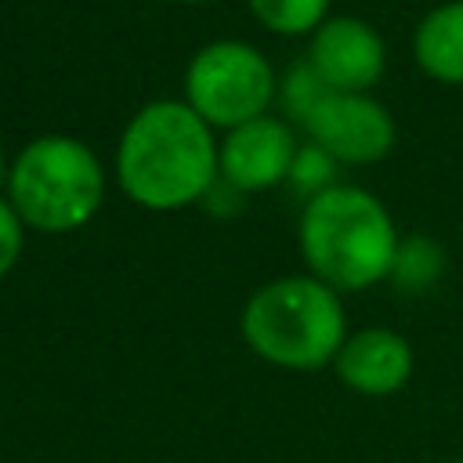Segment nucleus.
I'll use <instances>...</instances> for the list:
<instances>
[{
    "mask_svg": "<svg viewBox=\"0 0 463 463\" xmlns=\"http://www.w3.org/2000/svg\"><path fill=\"white\" fill-rule=\"evenodd\" d=\"M217 141V130L184 98L145 101L119 130L112 156L116 184L134 206L152 213L195 206L221 177Z\"/></svg>",
    "mask_w": 463,
    "mask_h": 463,
    "instance_id": "f257e3e1",
    "label": "nucleus"
},
{
    "mask_svg": "<svg viewBox=\"0 0 463 463\" xmlns=\"http://www.w3.org/2000/svg\"><path fill=\"white\" fill-rule=\"evenodd\" d=\"M398 228L380 195L358 184H333L307 199L297 221V246L307 275L322 279L336 293H358L387 282Z\"/></svg>",
    "mask_w": 463,
    "mask_h": 463,
    "instance_id": "f03ea898",
    "label": "nucleus"
},
{
    "mask_svg": "<svg viewBox=\"0 0 463 463\" xmlns=\"http://www.w3.org/2000/svg\"><path fill=\"white\" fill-rule=\"evenodd\" d=\"M239 333L260 362L289 373H318L333 365L351 329L340 293L300 271L253 289L239 311Z\"/></svg>",
    "mask_w": 463,
    "mask_h": 463,
    "instance_id": "7ed1b4c3",
    "label": "nucleus"
},
{
    "mask_svg": "<svg viewBox=\"0 0 463 463\" xmlns=\"http://www.w3.org/2000/svg\"><path fill=\"white\" fill-rule=\"evenodd\" d=\"M4 195L25 228L65 235L87 228L101 213L109 174L87 141L72 134H40L14 152Z\"/></svg>",
    "mask_w": 463,
    "mask_h": 463,
    "instance_id": "20e7f679",
    "label": "nucleus"
},
{
    "mask_svg": "<svg viewBox=\"0 0 463 463\" xmlns=\"http://www.w3.org/2000/svg\"><path fill=\"white\" fill-rule=\"evenodd\" d=\"M184 101L213 130L268 116L279 101V72L268 54L239 36L203 43L184 65Z\"/></svg>",
    "mask_w": 463,
    "mask_h": 463,
    "instance_id": "39448f33",
    "label": "nucleus"
},
{
    "mask_svg": "<svg viewBox=\"0 0 463 463\" xmlns=\"http://www.w3.org/2000/svg\"><path fill=\"white\" fill-rule=\"evenodd\" d=\"M304 141L326 148L340 166H376L398 141V123L373 94L329 90L304 119Z\"/></svg>",
    "mask_w": 463,
    "mask_h": 463,
    "instance_id": "423d86ee",
    "label": "nucleus"
},
{
    "mask_svg": "<svg viewBox=\"0 0 463 463\" xmlns=\"http://www.w3.org/2000/svg\"><path fill=\"white\" fill-rule=\"evenodd\" d=\"M304 58L329 90L373 94L387 72V43L380 29L358 14H329L307 36Z\"/></svg>",
    "mask_w": 463,
    "mask_h": 463,
    "instance_id": "0eeeda50",
    "label": "nucleus"
},
{
    "mask_svg": "<svg viewBox=\"0 0 463 463\" xmlns=\"http://www.w3.org/2000/svg\"><path fill=\"white\" fill-rule=\"evenodd\" d=\"M297 148H300V137L289 119H279L271 112L257 116L221 134L217 141L221 181H228L242 195L268 192L289 177Z\"/></svg>",
    "mask_w": 463,
    "mask_h": 463,
    "instance_id": "6e6552de",
    "label": "nucleus"
},
{
    "mask_svg": "<svg viewBox=\"0 0 463 463\" xmlns=\"http://www.w3.org/2000/svg\"><path fill=\"white\" fill-rule=\"evenodd\" d=\"M412 369H416L412 344L391 326L351 329L333 358L336 380L362 398L398 394L412 380Z\"/></svg>",
    "mask_w": 463,
    "mask_h": 463,
    "instance_id": "1a4fd4ad",
    "label": "nucleus"
},
{
    "mask_svg": "<svg viewBox=\"0 0 463 463\" xmlns=\"http://www.w3.org/2000/svg\"><path fill=\"white\" fill-rule=\"evenodd\" d=\"M412 58L427 80L463 87V0H445L420 18Z\"/></svg>",
    "mask_w": 463,
    "mask_h": 463,
    "instance_id": "9d476101",
    "label": "nucleus"
},
{
    "mask_svg": "<svg viewBox=\"0 0 463 463\" xmlns=\"http://www.w3.org/2000/svg\"><path fill=\"white\" fill-rule=\"evenodd\" d=\"M445 268H449V253L434 235H402L387 279L405 293H427L430 286L441 282Z\"/></svg>",
    "mask_w": 463,
    "mask_h": 463,
    "instance_id": "9b49d317",
    "label": "nucleus"
},
{
    "mask_svg": "<svg viewBox=\"0 0 463 463\" xmlns=\"http://www.w3.org/2000/svg\"><path fill=\"white\" fill-rule=\"evenodd\" d=\"M260 29L275 36H311L329 14L333 0H246Z\"/></svg>",
    "mask_w": 463,
    "mask_h": 463,
    "instance_id": "f8f14e48",
    "label": "nucleus"
},
{
    "mask_svg": "<svg viewBox=\"0 0 463 463\" xmlns=\"http://www.w3.org/2000/svg\"><path fill=\"white\" fill-rule=\"evenodd\" d=\"M336 174H340V163H336L326 148H318V145H311V141H300V148H297V159H293V166H289L286 184L293 188V195H300V199L307 203V199L322 195L326 188L340 184V181H336Z\"/></svg>",
    "mask_w": 463,
    "mask_h": 463,
    "instance_id": "ddd939ff",
    "label": "nucleus"
},
{
    "mask_svg": "<svg viewBox=\"0 0 463 463\" xmlns=\"http://www.w3.org/2000/svg\"><path fill=\"white\" fill-rule=\"evenodd\" d=\"M329 94V87L322 83V76L307 65V58H297L282 76H279V105L286 109L289 123L300 127V119Z\"/></svg>",
    "mask_w": 463,
    "mask_h": 463,
    "instance_id": "4468645a",
    "label": "nucleus"
},
{
    "mask_svg": "<svg viewBox=\"0 0 463 463\" xmlns=\"http://www.w3.org/2000/svg\"><path fill=\"white\" fill-rule=\"evenodd\" d=\"M25 224L22 217L14 213V206L7 203V195L0 192V282L14 271V264L22 260V250H25Z\"/></svg>",
    "mask_w": 463,
    "mask_h": 463,
    "instance_id": "2eb2a0df",
    "label": "nucleus"
},
{
    "mask_svg": "<svg viewBox=\"0 0 463 463\" xmlns=\"http://www.w3.org/2000/svg\"><path fill=\"white\" fill-rule=\"evenodd\" d=\"M242 199H246L242 192H235L228 181H221V177H217V184L203 195V203H199V206H206L213 217H235V210H239V203H242Z\"/></svg>",
    "mask_w": 463,
    "mask_h": 463,
    "instance_id": "dca6fc26",
    "label": "nucleus"
},
{
    "mask_svg": "<svg viewBox=\"0 0 463 463\" xmlns=\"http://www.w3.org/2000/svg\"><path fill=\"white\" fill-rule=\"evenodd\" d=\"M7 174H11V156H7V148L0 145V192L7 188Z\"/></svg>",
    "mask_w": 463,
    "mask_h": 463,
    "instance_id": "f3484780",
    "label": "nucleus"
},
{
    "mask_svg": "<svg viewBox=\"0 0 463 463\" xmlns=\"http://www.w3.org/2000/svg\"><path fill=\"white\" fill-rule=\"evenodd\" d=\"M170 4H188V7H199V4H210V0H170Z\"/></svg>",
    "mask_w": 463,
    "mask_h": 463,
    "instance_id": "a211bd4d",
    "label": "nucleus"
},
{
    "mask_svg": "<svg viewBox=\"0 0 463 463\" xmlns=\"http://www.w3.org/2000/svg\"><path fill=\"white\" fill-rule=\"evenodd\" d=\"M452 463H463V456H459V459H452Z\"/></svg>",
    "mask_w": 463,
    "mask_h": 463,
    "instance_id": "6ab92c4d",
    "label": "nucleus"
}]
</instances>
